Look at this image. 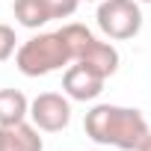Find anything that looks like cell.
Returning <instances> with one entry per match:
<instances>
[{"mask_svg": "<svg viewBox=\"0 0 151 151\" xmlns=\"http://www.w3.org/2000/svg\"><path fill=\"white\" fill-rule=\"evenodd\" d=\"M139 3H151V0H139Z\"/></svg>", "mask_w": 151, "mask_h": 151, "instance_id": "obj_14", "label": "cell"}, {"mask_svg": "<svg viewBox=\"0 0 151 151\" xmlns=\"http://www.w3.org/2000/svg\"><path fill=\"white\" fill-rule=\"evenodd\" d=\"M104 83H107V77H101L98 71H92L83 62H71L62 74V92L71 101H83V104L95 101L104 92Z\"/></svg>", "mask_w": 151, "mask_h": 151, "instance_id": "obj_6", "label": "cell"}, {"mask_svg": "<svg viewBox=\"0 0 151 151\" xmlns=\"http://www.w3.org/2000/svg\"><path fill=\"white\" fill-rule=\"evenodd\" d=\"M30 122L42 133H59L71 122V98L59 92H42L30 101Z\"/></svg>", "mask_w": 151, "mask_h": 151, "instance_id": "obj_5", "label": "cell"}, {"mask_svg": "<svg viewBox=\"0 0 151 151\" xmlns=\"http://www.w3.org/2000/svg\"><path fill=\"white\" fill-rule=\"evenodd\" d=\"M83 127L95 145H113L119 151H136L142 139L151 133L145 116L136 107H119V104H95L86 113Z\"/></svg>", "mask_w": 151, "mask_h": 151, "instance_id": "obj_1", "label": "cell"}, {"mask_svg": "<svg viewBox=\"0 0 151 151\" xmlns=\"http://www.w3.org/2000/svg\"><path fill=\"white\" fill-rule=\"evenodd\" d=\"M59 33H62V39H65V45L71 50V62L89 65L92 71L101 74V77H113V74L119 71V62H122L119 50L110 42H101L89 27L65 24V27H59Z\"/></svg>", "mask_w": 151, "mask_h": 151, "instance_id": "obj_3", "label": "cell"}, {"mask_svg": "<svg viewBox=\"0 0 151 151\" xmlns=\"http://www.w3.org/2000/svg\"><path fill=\"white\" fill-rule=\"evenodd\" d=\"M80 3H83V0H80ZM86 3H101V0H86Z\"/></svg>", "mask_w": 151, "mask_h": 151, "instance_id": "obj_13", "label": "cell"}, {"mask_svg": "<svg viewBox=\"0 0 151 151\" xmlns=\"http://www.w3.org/2000/svg\"><path fill=\"white\" fill-rule=\"evenodd\" d=\"M15 65L24 77H45V74H53V71L71 65V50H68L59 30L56 33H39L18 47Z\"/></svg>", "mask_w": 151, "mask_h": 151, "instance_id": "obj_2", "label": "cell"}, {"mask_svg": "<svg viewBox=\"0 0 151 151\" xmlns=\"http://www.w3.org/2000/svg\"><path fill=\"white\" fill-rule=\"evenodd\" d=\"M15 18L27 30H39V27H45L50 21V15H47L42 0H15Z\"/></svg>", "mask_w": 151, "mask_h": 151, "instance_id": "obj_9", "label": "cell"}, {"mask_svg": "<svg viewBox=\"0 0 151 151\" xmlns=\"http://www.w3.org/2000/svg\"><path fill=\"white\" fill-rule=\"evenodd\" d=\"M18 36H15V30L9 27V24H0V62H6V59H12L15 53H18Z\"/></svg>", "mask_w": 151, "mask_h": 151, "instance_id": "obj_10", "label": "cell"}, {"mask_svg": "<svg viewBox=\"0 0 151 151\" xmlns=\"http://www.w3.org/2000/svg\"><path fill=\"white\" fill-rule=\"evenodd\" d=\"M30 119V101L21 89H0V124H15Z\"/></svg>", "mask_w": 151, "mask_h": 151, "instance_id": "obj_8", "label": "cell"}, {"mask_svg": "<svg viewBox=\"0 0 151 151\" xmlns=\"http://www.w3.org/2000/svg\"><path fill=\"white\" fill-rule=\"evenodd\" d=\"M136 151H151V133H148V136H145V139H142V145H139V148H136Z\"/></svg>", "mask_w": 151, "mask_h": 151, "instance_id": "obj_12", "label": "cell"}, {"mask_svg": "<svg viewBox=\"0 0 151 151\" xmlns=\"http://www.w3.org/2000/svg\"><path fill=\"white\" fill-rule=\"evenodd\" d=\"M42 3H45V9H47V15L53 21V18H71L77 12L80 0H42Z\"/></svg>", "mask_w": 151, "mask_h": 151, "instance_id": "obj_11", "label": "cell"}, {"mask_svg": "<svg viewBox=\"0 0 151 151\" xmlns=\"http://www.w3.org/2000/svg\"><path fill=\"white\" fill-rule=\"evenodd\" d=\"M42 130L33 122H15L0 124V151H45Z\"/></svg>", "mask_w": 151, "mask_h": 151, "instance_id": "obj_7", "label": "cell"}, {"mask_svg": "<svg viewBox=\"0 0 151 151\" xmlns=\"http://www.w3.org/2000/svg\"><path fill=\"white\" fill-rule=\"evenodd\" d=\"M95 21H98V30L113 42L133 39L142 30L139 0H101L98 12H95Z\"/></svg>", "mask_w": 151, "mask_h": 151, "instance_id": "obj_4", "label": "cell"}]
</instances>
